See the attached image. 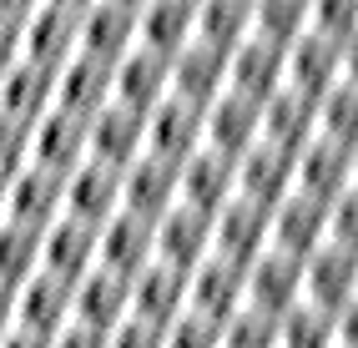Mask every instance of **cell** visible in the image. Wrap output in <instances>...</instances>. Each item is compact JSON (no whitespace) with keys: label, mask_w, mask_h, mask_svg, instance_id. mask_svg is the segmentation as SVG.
<instances>
[{"label":"cell","mask_w":358,"mask_h":348,"mask_svg":"<svg viewBox=\"0 0 358 348\" xmlns=\"http://www.w3.org/2000/svg\"><path fill=\"white\" fill-rule=\"evenodd\" d=\"M298 258H282V252H262L243 268V308L237 313H257V318H288L298 308Z\"/></svg>","instance_id":"cell-1"},{"label":"cell","mask_w":358,"mask_h":348,"mask_svg":"<svg viewBox=\"0 0 358 348\" xmlns=\"http://www.w3.org/2000/svg\"><path fill=\"white\" fill-rule=\"evenodd\" d=\"M227 91V56L212 51L202 41H187L182 51L166 61V96L187 101V106H212Z\"/></svg>","instance_id":"cell-2"},{"label":"cell","mask_w":358,"mask_h":348,"mask_svg":"<svg viewBox=\"0 0 358 348\" xmlns=\"http://www.w3.org/2000/svg\"><path fill=\"white\" fill-rule=\"evenodd\" d=\"M212 217L192 212V207H172L152 222V263L162 268H177V273H192L207 252H212Z\"/></svg>","instance_id":"cell-3"},{"label":"cell","mask_w":358,"mask_h":348,"mask_svg":"<svg viewBox=\"0 0 358 348\" xmlns=\"http://www.w3.org/2000/svg\"><path fill=\"white\" fill-rule=\"evenodd\" d=\"M212 258H222L232 268H248L252 258L268 252V212L252 202H222L217 212H212Z\"/></svg>","instance_id":"cell-4"},{"label":"cell","mask_w":358,"mask_h":348,"mask_svg":"<svg viewBox=\"0 0 358 348\" xmlns=\"http://www.w3.org/2000/svg\"><path fill=\"white\" fill-rule=\"evenodd\" d=\"M141 152H147V116L141 111H127L111 101L86 122V157L91 161H106V167L122 172Z\"/></svg>","instance_id":"cell-5"},{"label":"cell","mask_w":358,"mask_h":348,"mask_svg":"<svg viewBox=\"0 0 358 348\" xmlns=\"http://www.w3.org/2000/svg\"><path fill=\"white\" fill-rule=\"evenodd\" d=\"M61 212H66V177L45 172V167H26L6 182V222L45 232Z\"/></svg>","instance_id":"cell-6"},{"label":"cell","mask_w":358,"mask_h":348,"mask_svg":"<svg viewBox=\"0 0 358 348\" xmlns=\"http://www.w3.org/2000/svg\"><path fill=\"white\" fill-rule=\"evenodd\" d=\"M76 31H81L76 10H61V6H51V0H41V6L20 20V56L61 71V66L76 56Z\"/></svg>","instance_id":"cell-7"},{"label":"cell","mask_w":358,"mask_h":348,"mask_svg":"<svg viewBox=\"0 0 358 348\" xmlns=\"http://www.w3.org/2000/svg\"><path fill=\"white\" fill-rule=\"evenodd\" d=\"M232 197L262 207V212H273L282 197H293V157H282L273 147L243 152L232 161Z\"/></svg>","instance_id":"cell-8"},{"label":"cell","mask_w":358,"mask_h":348,"mask_svg":"<svg viewBox=\"0 0 358 348\" xmlns=\"http://www.w3.org/2000/svg\"><path fill=\"white\" fill-rule=\"evenodd\" d=\"M252 147H257V101H243L232 91H222L212 106H202V147L197 152L237 161Z\"/></svg>","instance_id":"cell-9"},{"label":"cell","mask_w":358,"mask_h":348,"mask_svg":"<svg viewBox=\"0 0 358 348\" xmlns=\"http://www.w3.org/2000/svg\"><path fill=\"white\" fill-rule=\"evenodd\" d=\"M131 318V288L127 277H116L106 268H91L76 288H71V323L81 328H96V333H111L116 323Z\"/></svg>","instance_id":"cell-10"},{"label":"cell","mask_w":358,"mask_h":348,"mask_svg":"<svg viewBox=\"0 0 358 348\" xmlns=\"http://www.w3.org/2000/svg\"><path fill=\"white\" fill-rule=\"evenodd\" d=\"M243 308V268H232L222 258H207L187 273V313L207 318V323H227Z\"/></svg>","instance_id":"cell-11"},{"label":"cell","mask_w":358,"mask_h":348,"mask_svg":"<svg viewBox=\"0 0 358 348\" xmlns=\"http://www.w3.org/2000/svg\"><path fill=\"white\" fill-rule=\"evenodd\" d=\"M111 212H122V172L106 167V161H81L76 172L66 177V212L86 227H101Z\"/></svg>","instance_id":"cell-12"},{"label":"cell","mask_w":358,"mask_h":348,"mask_svg":"<svg viewBox=\"0 0 358 348\" xmlns=\"http://www.w3.org/2000/svg\"><path fill=\"white\" fill-rule=\"evenodd\" d=\"M91 268H96V227H86L76 217H56L41 232V273L76 288Z\"/></svg>","instance_id":"cell-13"},{"label":"cell","mask_w":358,"mask_h":348,"mask_svg":"<svg viewBox=\"0 0 358 348\" xmlns=\"http://www.w3.org/2000/svg\"><path fill=\"white\" fill-rule=\"evenodd\" d=\"M136 45V10L122 0H96L81 10V31H76V51L96 56L106 66H116Z\"/></svg>","instance_id":"cell-14"},{"label":"cell","mask_w":358,"mask_h":348,"mask_svg":"<svg viewBox=\"0 0 358 348\" xmlns=\"http://www.w3.org/2000/svg\"><path fill=\"white\" fill-rule=\"evenodd\" d=\"M172 207H177V161L136 157L131 167H122V212L157 222Z\"/></svg>","instance_id":"cell-15"},{"label":"cell","mask_w":358,"mask_h":348,"mask_svg":"<svg viewBox=\"0 0 358 348\" xmlns=\"http://www.w3.org/2000/svg\"><path fill=\"white\" fill-rule=\"evenodd\" d=\"M86 161V122L71 111H45L31 126V167L71 177Z\"/></svg>","instance_id":"cell-16"},{"label":"cell","mask_w":358,"mask_h":348,"mask_svg":"<svg viewBox=\"0 0 358 348\" xmlns=\"http://www.w3.org/2000/svg\"><path fill=\"white\" fill-rule=\"evenodd\" d=\"M147 263H152V222L131 212H111L96 227V268L116 277H136Z\"/></svg>","instance_id":"cell-17"},{"label":"cell","mask_w":358,"mask_h":348,"mask_svg":"<svg viewBox=\"0 0 358 348\" xmlns=\"http://www.w3.org/2000/svg\"><path fill=\"white\" fill-rule=\"evenodd\" d=\"M71 323V283L51 273H31L15 288V328H26L36 338H56Z\"/></svg>","instance_id":"cell-18"},{"label":"cell","mask_w":358,"mask_h":348,"mask_svg":"<svg viewBox=\"0 0 358 348\" xmlns=\"http://www.w3.org/2000/svg\"><path fill=\"white\" fill-rule=\"evenodd\" d=\"M202 147V111L187 101H157L147 111V152L141 157H162V161H182Z\"/></svg>","instance_id":"cell-19"},{"label":"cell","mask_w":358,"mask_h":348,"mask_svg":"<svg viewBox=\"0 0 358 348\" xmlns=\"http://www.w3.org/2000/svg\"><path fill=\"white\" fill-rule=\"evenodd\" d=\"M127 288H131V318H141V323L166 328V323H177L187 313V273H177V268L147 263L136 277H127Z\"/></svg>","instance_id":"cell-20"},{"label":"cell","mask_w":358,"mask_h":348,"mask_svg":"<svg viewBox=\"0 0 358 348\" xmlns=\"http://www.w3.org/2000/svg\"><path fill=\"white\" fill-rule=\"evenodd\" d=\"M45 111H56V71L20 56L10 71L0 76V116H15V122L36 126Z\"/></svg>","instance_id":"cell-21"},{"label":"cell","mask_w":358,"mask_h":348,"mask_svg":"<svg viewBox=\"0 0 358 348\" xmlns=\"http://www.w3.org/2000/svg\"><path fill=\"white\" fill-rule=\"evenodd\" d=\"M101 106H111V66L76 51L56 71V111H71L81 122H91Z\"/></svg>","instance_id":"cell-22"},{"label":"cell","mask_w":358,"mask_h":348,"mask_svg":"<svg viewBox=\"0 0 358 348\" xmlns=\"http://www.w3.org/2000/svg\"><path fill=\"white\" fill-rule=\"evenodd\" d=\"M111 101L147 116L157 101H166V61L141 51V45H131V51L111 66Z\"/></svg>","instance_id":"cell-23"},{"label":"cell","mask_w":358,"mask_h":348,"mask_svg":"<svg viewBox=\"0 0 358 348\" xmlns=\"http://www.w3.org/2000/svg\"><path fill=\"white\" fill-rule=\"evenodd\" d=\"M278 86H282V45H268V41H252L248 36L227 56V91L262 106Z\"/></svg>","instance_id":"cell-24"},{"label":"cell","mask_w":358,"mask_h":348,"mask_svg":"<svg viewBox=\"0 0 358 348\" xmlns=\"http://www.w3.org/2000/svg\"><path fill=\"white\" fill-rule=\"evenodd\" d=\"M177 202L212 217L222 202H232V161L212 157V152H192L177 167Z\"/></svg>","instance_id":"cell-25"},{"label":"cell","mask_w":358,"mask_h":348,"mask_svg":"<svg viewBox=\"0 0 358 348\" xmlns=\"http://www.w3.org/2000/svg\"><path fill=\"white\" fill-rule=\"evenodd\" d=\"M192 41V0H147L136 6V45L172 61Z\"/></svg>","instance_id":"cell-26"},{"label":"cell","mask_w":358,"mask_h":348,"mask_svg":"<svg viewBox=\"0 0 358 348\" xmlns=\"http://www.w3.org/2000/svg\"><path fill=\"white\" fill-rule=\"evenodd\" d=\"M252 36V0H197L192 6V41L232 56Z\"/></svg>","instance_id":"cell-27"},{"label":"cell","mask_w":358,"mask_h":348,"mask_svg":"<svg viewBox=\"0 0 358 348\" xmlns=\"http://www.w3.org/2000/svg\"><path fill=\"white\" fill-rule=\"evenodd\" d=\"M31 273H41V232L20 222H0V283L20 288Z\"/></svg>","instance_id":"cell-28"},{"label":"cell","mask_w":358,"mask_h":348,"mask_svg":"<svg viewBox=\"0 0 358 348\" xmlns=\"http://www.w3.org/2000/svg\"><path fill=\"white\" fill-rule=\"evenodd\" d=\"M31 167V126L15 116H0V182Z\"/></svg>","instance_id":"cell-29"},{"label":"cell","mask_w":358,"mask_h":348,"mask_svg":"<svg viewBox=\"0 0 358 348\" xmlns=\"http://www.w3.org/2000/svg\"><path fill=\"white\" fill-rule=\"evenodd\" d=\"M217 348H273V323L257 313H232L217 333Z\"/></svg>","instance_id":"cell-30"},{"label":"cell","mask_w":358,"mask_h":348,"mask_svg":"<svg viewBox=\"0 0 358 348\" xmlns=\"http://www.w3.org/2000/svg\"><path fill=\"white\" fill-rule=\"evenodd\" d=\"M217 333H222V323H207V318L182 313L177 323H166V328H162V348H217Z\"/></svg>","instance_id":"cell-31"},{"label":"cell","mask_w":358,"mask_h":348,"mask_svg":"<svg viewBox=\"0 0 358 348\" xmlns=\"http://www.w3.org/2000/svg\"><path fill=\"white\" fill-rule=\"evenodd\" d=\"M106 348H162V328L157 323H141V318H127L106 333Z\"/></svg>","instance_id":"cell-32"},{"label":"cell","mask_w":358,"mask_h":348,"mask_svg":"<svg viewBox=\"0 0 358 348\" xmlns=\"http://www.w3.org/2000/svg\"><path fill=\"white\" fill-rule=\"evenodd\" d=\"M15 61H20V20L0 10V76H6Z\"/></svg>","instance_id":"cell-33"},{"label":"cell","mask_w":358,"mask_h":348,"mask_svg":"<svg viewBox=\"0 0 358 348\" xmlns=\"http://www.w3.org/2000/svg\"><path fill=\"white\" fill-rule=\"evenodd\" d=\"M51 348H106V333L81 328V323H66V328L51 338Z\"/></svg>","instance_id":"cell-34"},{"label":"cell","mask_w":358,"mask_h":348,"mask_svg":"<svg viewBox=\"0 0 358 348\" xmlns=\"http://www.w3.org/2000/svg\"><path fill=\"white\" fill-rule=\"evenodd\" d=\"M10 328H15V288L0 283V338H6Z\"/></svg>","instance_id":"cell-35"},{"label":"cell","mask_w":358,"mask_h":348,"mask_svg":"<svg viewBox=\"0 0 358 348\" xmlns=\"http://www.w3.org/2000/svg\"><path fill=\"white\" fill-rule=\"evenodd\" d=\"M0 348H51V338H36L26 328H10L6 338H0Z\"/></svg>","instance_id":"cell-36"},{"label":"cell","mask_w":358,"mask_h":348,"mask_svg":"<svg viewBox=\"0 0 358 348\" xmlns=\"http://www.w3.org/2000/svg\"><path fill=\"white\" fill-rule=\"evenodd\" d=\"M36 6H41V0H0V10H6V15H15V20H26Z\"/></svg>","instance_id":"cell-37"},{"label":"cell","mask_w":358,"mask_h":348,"mask_svg":"<svg viewBox=\"0 0 358 348\" xmlns=\"http://www.w3.org/2000/svg\"><path fill=\"white\" fill-rule=\"evenodd\" d=\"M51 6H61V10H76V15H81L86 6H96V0H51Z\"/></svg>","instance_id":"cell-38"},{"label":"cell","mask_w":358,"mask_h":348,"mask_svg":"<svg viewBox=\"0 0 358 348\" xmlns=\"http://www.w3.org/2000/svg\"><path fill=\"white\" fill-rule=\"evenodd\" d=\"M0 222H6V182H0Z\"/></svg>","instance_id":"cell-39"},{"label":"cell","mask_w":358,"mask_h":348,"mask_svg":"<svg viewBox=\"0 0 358 348\" xmlns=\"http://www.w3.org/2000/svg\"><path fill=\"white\" fill-rule=\"evenodd\" d=\"M122 6H131V10H136V6H147V0H122Z\"/></svg>","instance_id":"cell-40"},{"label":"cell","mask_w":358,"mask_h":348,"mask_svg":"<svg viewBox=\"0 0 358 348\" xmlns=\"http://www.w3.org/2000/svg\"><path fill=\"white\" fill-rule=\"evenodd\" d=\"M192 6H197V0H192Z\"/></svg>","instance_id":"cell-41"}]
</instances>
